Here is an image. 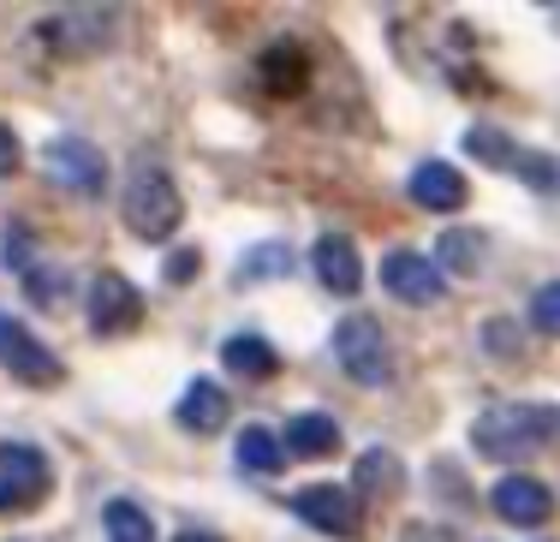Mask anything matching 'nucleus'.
Masks as SVG:
<instances>
[{"instance_id": "17", "label": "nucleus", "mask_w": 560, "mask_h": 542, "mask_svg": "<svg viewBox=\"0 0 560 542\" xmlns=\"http://www.w3.org/2000/svg\"><path fill=\"white\" fill-rule=\"evenodd\" d=\"M399 478H406V471H399V459L388 453V447H370V453H358L352 483L364 488V495H382V500H388L394 488H399Z\"/></svg>"}, {"instance_id": "15", "label": "nucleus", "mask_w": 560, "mask_h": 542, "mask_svg": "<svg viewBox=\"0 0 560 542\" xmlns=\"http://www.w3.org/2000/svg\"><path fill=\"white\" fill-rule=\"evenodd\" d=\"M280 441H287V453H299V459H328V453H340V423L328 412H299Z\"/></svg>"}, {"instance_id": "23", "label": "nucleus", "mask_w": 560, "mask_h": 542, "mask_svg": "<svg viewBox=\"0 0 560 542\" xmlns=\"http://www.w3.org/2000/svg\"><path fill=\"white\" fill-rule=\"evenodd\" d=\"M530 322H537L542 334H560V281L537 286V298H530Z\"/></svg>"}, {"instance_id": "27", "label": "nucleus", "mask_w": 560, "mask_h": 542, "mask_svg": "<svg viewBox=\"0 0 560 542\" xmlns=\"http://www.w3.org/2000/svg\"><path fill=\"white\" fill-rule=\"evenodd\" d=\"M483 340H489V352H495V358H513V322H501V316H495V322H489L483 328Z\"/></svg>"}, {"instance_id": "14", "label": "nucleus", "mask_w": 560, "mask_h": 542, "mask_svg": "<svg viewBox=\"0 0 560 542\" xmlns=\"http://www.w3.org/2000/svg\"><path fill=\"white\" fill-rule=\"evenodd\" d=\"M411 203L435 209V215H453V209L465 203V174L447 162H423L411 167Z\"/></svg>"}, {"instance_id": "8", "label": "nucleus", "mask_w": 560, "mask_h": 542, "mask_svg": "<svg viewBox=\"0 0 560 542\" xmlns=\"http://www.w3.org/2000/svg\"><path fill=\"white\" fill-rule=\"evenodd\" d=\"M292 512H299L311 531H323V537H340V542L358 537V495L346 483H311V488H299V495H292Z\"/></svg>"}, {"instance_id": "28", "label": "nucleus", "mask_w": 560, "mask_h": 542, "mask_svg": "<svg viewBox=\"0 0 560 542\" xmlns=\"http://www.w3.org/2000/svg\"><path fill=\"white\" fill-rule=\"evenodd\" d=\"M31 298H36V304H55V298H60V274H55V269H48V274L31 269Z\"/></svg>"}, {"instance_id": "18", "label": "nucleus", "mask_w": 560, "mask_h": 542, "mask_svg": "<svg viewBox=\"0 0 560 542\" xmlns=\"http://www.w3.org/2000/svg\"><path fill=\"white\" fill-rule=\"evenodd\" d=\"M102 531H108V542H155V525L138 500H108L102 507Z\"/></svg>"}, {"instance_id": "11", "label": "nucleus", "mask_w": 560, "mask_h": 542, "mask_svg": "<svg viewBox=\"0 0 560 542\" xmlns=\"http://www.w3.org/2000/svg\"><path fill=\"white\" fill-rule=\"evenodd\" d=\"M114 36V19L108 12H84V7H66L60 19L43 24V43H55L60 55H90V48H102Z\"/></svg>"}, {"instance_id": "4", "label": "nucleus", "mask_w": 560, "mask_h": 542, "mask_svg": "<svg viewBox=\"0 0 560 542\" xmlns=\"http://www.w3.org/2000/svg\"><path fill=\"white\" fill-rule=\"evenodd\" d=\"M48 488H55V471H48L43 447L0 441V512H31Z\"/></svg>"}, {"instance_id": "10", "label": "nucleus", "mask_w": 560, "mask_h": 542, "mask_svg": "<svg viewBox=\"0 0 560 542\" xmlns=\"http://www.w3.org/2000/svg\"><path fill=\"white\" fill-rule=\"evenodd\" d=\"M382 286L406 304H435L442 298V269L430 257H418V250H388L382 257Z\"/></svg>"}, {"instance_id": "22", "label": "nucleus", "mask_w": 560, "mask_h": 542, "mask_svg": "<svg viewBox=\"0 0 560 542\" xmlns=\"http://www.w3.org/2000/svg\"><path fill=\"white\" fill-rule=\"evenodd\" d=\"M483 239H477V233H442V239H435V269H453V274H471L477 262H483V250H477Z\"/></svg>"}, {"instance_id": "12", "label": "nucleus", "mask_w": 560, "mask_h": 542, "mask_svg": "<svg viewBox=\"0 0 560 542\" xmlns=\"http://www.w3.org/2000/svg\"><path fill=\"white\" fill-rule=\"evenodd\" d=\"M316 281L328 286L335 298H352L358 286H364V262H358V245L346 239V233H328V239H316Z\"/></svg>"}, {"instance_id": "21", "label": "nucleus", "mask_w": 560, "mask_h": 542, "mask_svg": "<svg viewBox=\"0 0 560 542\" xmlns=\"http://www.w3.org/2000/svg\"><path fill=\"white\" fill-rule=\"evenodd\" d=\"M262 84L269 90H280V96H287V90H299L304 84V55L292 43H275L269 55H262Z\"/></svg>"}, {"instance_id": "3", "label": "nucleus", "mask_w": 560, "mask_h": 542, "mask_svg": "<svg viewBox=\"0 0 560 542\" xmlns=\"http://www.w3.org/2000/svg\"><path fill=\"white\" fill-rule=\"evenodd\" d=\"M335 358L352 381H364V388H388L394 376V358H388V334H382L376 316H346L335 328Z\"/></svg>"}, {"instance_id": "25", "label": "nucleus", "mask_w": 560, "mask_h": 542, "mask_svg": "<svg viewBox=\"0 0 560 542\" xmlns=\"http://www.w3.org/2000/svg\"><path fill=\"white\" fill-rule=\"evenodd\" d=\"M197 269H203V257H197V250H173V257L162 262V274H167L173 286H179V281H191Z\"/></svg>"}, {"instance_id": "20", "label": "nucleus", "mask_w": 560, "mask_h": 542, "mask_svg": "<svg viewBox=\"0 0 560 542\" xmlns=\"http://www.w3.org/2000/svg\"><path fill=\"white\" fill-rule=\"evenodd\" d=\"M465 150H471L483 167H501V174H513V162H518L513 138H506V131H495V126H471V131H465Z\"/></svg>"}, {"instance_id": "26", "label": "nucleus", "mask_w": 560, "mask_h": 542, "mask_svg": "<svg viewBox=\"0 0 560 542\" xmlns=\"http://www.w3.org/2000/svg\"><path fill=\"white\" fill-rule=\"evenodd\" d=\"M19 162H24L19 131H12V126H0V179H12V174H19Z\"/></svg>"}, {"instance_id": "24", "label": "nucleus", "mask_w": 560, "mask_h": 542, "mask_svg": "<svg viewBox=\"0 0 560 542\" xmlns=\"http://www.w3.org/2000/svg\"><path fill=\"white\" fill-rule=\"evenodd\" d=\"M287 269H292L287 245H262V250H250V257H245V269H238V274H245V281H257V274H287Z\"/></svg>"}, {"instance_id": "13", "label": "nucleus", "mask_w": 560, "mask_h": 542, "mask_svg": "<svg viewBox=\"0 0 560 542\" xmlns=\"http://www.w3.org/2000/svg\"><path fill=\"white\" fill-rule=\"evenodd\" d=\"M173 417H179V429H185V435H215L221 423H226V388H215L209 376H197L191 388L179 393Z\"/></svg>"}, {"instance_id": "1", "label": "nucleus", "mask_w": 560, "mask_h": 542, "mask_svg": "<svg viewBox=\"0 0 560 542\" xmlns=\"http://www.w3.org/2000/svg\"><path fill=\"white\" fill-rule=\"evenodd\" d=\"M555 435H560V405H489L471 423V447L483 459H501V466L542 453Z\"/></svg>"}, {"instance_id": "9", "label": "nucleus", "mask_w": 560, "mask_h": 542, "mask_svg": "<svg viewBox=\"0 0 560 542\" xmlns=\"http://www.w3.org/2000/svg\"><path fill=\"white\" fill-rule=\"evenodd\" d=\"M489 500H495V512H501L506 525H518V531H530V525H549V519H555V495H549V483L525 478V471H506Z\"/></svg>"}, {"instance_id": "19", "label": "nucleus", "mask_w": 560, "mask_h": 542, "mask_svg": "<svg viewBox=\"0 0 560 542\" xmlns=\"http://www.w3.org/2000/svg\"><path fill=\"white\" fill-rule=\"evenodd\" d=\"M280 459H287V441L275 429H262V423L238 429V466L245 471H280Z\"/></svg>"}, {"instance_id": "16", "label": "nucleus", "mask_w": 560, "mask_h": 542, "mask_svg": "<svg viewBox=\"0 0 560 542\" xmlns=\"http://www.w3.org/2000/svg\"><path fill=\"white\" fill-rule=\"evenodd\" d=\"M221 364L233 369V376H250V381H262V376H275V346L262 334H233L221 346Z\"/></svg>"}, {"instance_id": "7", "label": "nucleus", "mask_w": 560, "mask_h": 542, "mask_svg": "<svg viewBox=\"0 0 560 542\" xmlns=\"http://www.w3.org/2000/svg\"><path fill=\"white\" fill-rule=\"evenodd\" d=\"M84 316H90V328H96L102 340H114V334H131V328L143 322V298H138V286L126 281V274H96L90 281V304H84Z\"/></svg>"}, {"instance_id": "29", "label": "nucleus", "mask_w": 560, "mask_h": 542, "mask_svg": "<svg viewBox=\"0 0 560 542\" xmlns=\"http://www.w3.org/2000/svg\"><path fill=\"white\" fill-rule=\"evenodd\" d=\"M179 542H221L215 531H179Z\"/></svg>"}, {"instance_id": "6", "label": "nucleus", "mask_w": 560, "mask_h": 542, "mask_svg": "<svg viewBox=\"0 0 560 542\" xmlns=\"http://www.w3.org/2000/svg\"><path fill=\"white\" fill-rule=\"evenodd\" d=\"M43 167H48V179L66 185L72 197H102V185H108V162H102V150L84 138H55L43 150Z\"/></svg>"}, {"instance_id": "2", "label": "nucleus", "mask_w": 560, "mask_h": 542, "mask_svg": "<svg viewBox=\"0 0 560 542\" xmlns=\"http://www.w3.org/2000/svg\"><path fill=\"white\" fill-rule=\"evenodd\" d=\"M179 215H185V197L162 167H138V174L126 179V227L138 233V239H150V245L173 239V233H179Z\"/></svg>"}, {"instance_id": "5", "label": "nucleus", "mask_w": 560, "mask_h": 542, "mask_svg": "<svg viewBox=\"0 0 560 542\" xmlns=\"http://www.w3.org/2000/svg\"><path fill=\"white\" fill-rule=\"evenodd\" d=\"M0 369L19 376V381H31V388H55V381H66V364L19 322V316H0Z\"/></svg>"}]
</instances>
